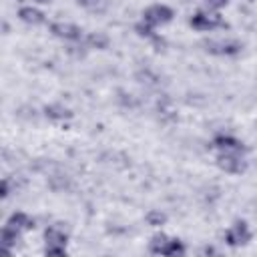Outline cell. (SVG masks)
Wrapping results in <instances>:
<instances>
[{"mask_svg": "<svg viewBox=\"0 0 257 257\" xmlns=\"http://www.w3.org/2000/svg\"><path fill=\"white\" fill-rule=\"evenodd\" d=\"M52 32L60 38H68V40H74L80 36V28L74 26V24H68V22H56L52 24Z\"/></svg>", "mask_w": 257, "mask_h": 257, "instance_id": "cell-7", "label": "cell"}, {"mask_svg": "<svg viewBox=\"0 0 257 257\" xmlns=\"http://www.w3.org/2000/svg\"><path fill=\"white\" fill-rule=\"evenodd\" d=\"M46 241H48V245L64 247V245H66V235H64L60 229L50 227V229H46Z\"/></svg>", "mask_w": 257, "mask_h": 257, "instance_id": "cell-10", "label": "cell"}, {"mask_svg": "<svg viewBox=\"0 0 257 257\" xmlns=\"http://www.w3.org/2000/svg\"><path fill=\"white\" fill-rule=\"evenodd\" d=\"M229 0H207V4L209 6H213V8H221V6H225Z\"/></svg>", "mask_w": 257, "mask_h": 257, "instance_id": "cell-17", "label": "cell"}, {"mask_svg": "<svg viewBox=\"0 0 257 257\" xmlns=\"http://www.w3.org/2000/svg\"><path fill=\"white\" fill-rule=\"evenodd\" d=\"M191 24H193L195 28H199V30H211V28L221 26L223 20H221L219 14H205V12H199V14L193 16Z\"/></svg>", "mask_w": 257, "mask_h": 257, "instance_id": "cell-3", "label": "cell"}, {"mask_svg": "<svg viewBox=\"0 0 257 257\" xmlns=\"http://www.w3.org/2000/svg\"><path fill=\"white\" fill-rule=\"evenodd\" d=\"M46 253H48V255H64L66 251H64V247H56V245H48V247H46Z\"/></svg>", "mask_w": 257, "mask_h": 257, "instance_id": "cell-16", "label": "cell"}, {"mask_svg": "<svg viewBox=\"0 0 257 257\" xmlns=\"http://www.w3.org/2000/svg\"><path fill=\"white\" fill-rule=\"evenodd\" d=\"M147 221H149L151 225H161V223H165V215L159 213V211H151V213L147 215Z\"/></svg>", "mask_w": 257, "mask_h": 257, "instance_id": "cell-14", "label": "cell"}, {"mask_svg": "<svg viewBox=\"0 0 257 257\" xmlns=\"http://www.w3.org/2000/svg\"><path fill=\"white\" fill-rule=\"evenodd\" d=\"M227 243L229 245H245L249 239H251V233L247 229V223L245 221H237L229 231H227Z\"/></svg>", "mask_w": 257, "mask_h": 257, "instance_id": "cell-2", "label": "cell"}, {"mask_svg": "<svg viewBox=\"0 0 257 257\" xmlns=\"http://www.w3.org/2000/svg\"><path fill=\"white\" fill-rule=\"evenodd\" d=\"M40 2H46V0H40Z\"/></svg>", "mask_w": 257, "mask_h": 257, "instance_id": "cell-20", "label": "cell"}, {"mask_svg": "<svg viewBox=\"0 0 257 257\" xmlns=\"http://www.w3.org/2000/svg\"><path fill=\"white\" fill-rule=\"evenodd\" d=\"M205 46L213 54H235L241 48L237 42H223V40H209V42H205Z\"/></svg>", "mask_w": 257, "mask_h": 257, "instance_id": "cell-6", "label": "cell"}, {"mask_svg": "<svg viewBox=\"0 0 257 257\" xmlns=\"http://www.w3.org/2000/svg\"><path fill=\"white\" fill-rule=\"evenodd\" d=\"M20 18L24 20V22H28V24H40L42 20H44V14L40 12V10H36V8H22L20 10Z\"/></svg>", "mask_w": 257, "mask_h": 257, "instance_id": "cell-9", "label": "cell"}, {"mask_svg": "<svg viewBox=\"0 0 257 257\" xmlns=\"http://www.w3.org/2000/svg\"><path fill=\"white\" fill-rule=\"evenodd\" d=\"M46 114L52 116V118H66V116H70V112H68L66 108L58 106V104H54V106H46Z\"/></svg>", "mask_w": 257, "mask_h": 257, "instance_id": "cell-12", "label": "cell"}, {"mask_svg": "<svg viewBox=\"0 0 257 257\" xmlns=\"http://www.w3.org/2000/svg\"><path fill=\"white\" fill-rule=\"evenodd\" d=\"M169 241H171V239H169L167 235H163V233H161V235H155V237L151 239V251H153V253H163V255H165V249H167Z\"/></svg>", "mask_w": 257, "mask_h": 257, "instance_id": "cell-11", "label": "cell"}, {"mask_svg": "<svg viewBox=\"0 0 257 257\" xmlns=\"http://www.w3.org/2000/svg\"><path fill=\"white\" fill-rule=\"evenodd\" d=\"M90 44H94V46H106V36H90Z\"/></svg>", "mask_w": 257, "mask_h": 257, "instance_id": "cell-15", "label": "cell"}, {"mask_svg": "<svg viewBox=\"0 0 257 257\" xmlns=\"http://www.w3.org/2000/svg\"><path fill=\"white\" fill-rule=\"evenodd\" d=\"M78 2H80V4H88L90 0H78Z\"/></svg>", "mask_w": 257, "mask_h": 257, "instance_id": "cell-19", "label": "cell"}, {"mask_svg": "<svg viewBox=\"0 0 257 257\" xmlns=\"http://www.w3.org/2000/svg\"><path fill=\"white\" fill-rule=\"evenodd\" d=\"M217 165H219L223 171H227V173H241V171H245V161H241V157L229 155V153L221 155V157L217 159Z\"/></svg>", "mask_w": 257, "mask_h": 257, "instance_id": "cell-5", "label": "cell"}, {"mask_svg": "<svg viewBox=\"0 0 257 257\" xmlns=\"http://www.w3.org/2000/svg\"><path fill=\"white\" fill-rule=\"evenodd\" d=\"M34 227V221L32 219H28L24 213H14L10 219H8V223H6V231H10V233H14V235H18L20 231H26V229H32Z\"/></svg>", "mask_w": 257, "mask_h": 257, "instance_id": "cell-4", "label": "cell"}, {"mask_svg": "<svg viewBox=\"0 0 257 257\" xmlns=\"http://www.w3.org/2000/svg\"><path fill=\"white\" fill-rule=\"evenodd\" d=\"M177 253H183V245L177 239H171L167 249H165V255H177Z\"/></svg>", "mask_w": 257, "mask_h": 257, "instance_id": "cell-13", "label": "cell"}, {"mask_svg": "<svg viewBox=\"0 0 257 257\" xmlns=\"http://www.w3.org/2000/svg\"><path fill=\"white\" fill-rule=\"evenodd\" d=\"M143 16H145V22H147L149 26H157V24H165V22H169V20L173 18V10H171L169 6L155 4V6L147 8Z\"/></svg>", "mask_w": 257, "mask_h": 257, "instance_id": "cell-1", "label": "cell"}, {"mask_svg": "<svg viewBox=\"0 0 257 257\" xmlns=\"http://www.w3.org/2000/svg\"><path fill=\"white\" fill-rule=\"evenodd\" d=\"M215 147H217V149H221V151H227V153L243 151V145H241L237 139H233V137H223V135L215 139Z\"/></svg>", "mask_w": 257, "mask_h": 257, "instance_id": "cell-8", "label": "cell"}, {"mask_svg": "<svg viewBox=\"0 0 257 257\" xmlns=\"http://www.w3.org/2000/svg\"><path fill=\"white\" fill-rule=\"evenodd\" d=\"M6 195H8V183L2 181V197H6Z\"/></svg>", "mask_w": 257, "mask_h": 257, "instance_id": "cell-18", "label": "cell"}]
</instances>
